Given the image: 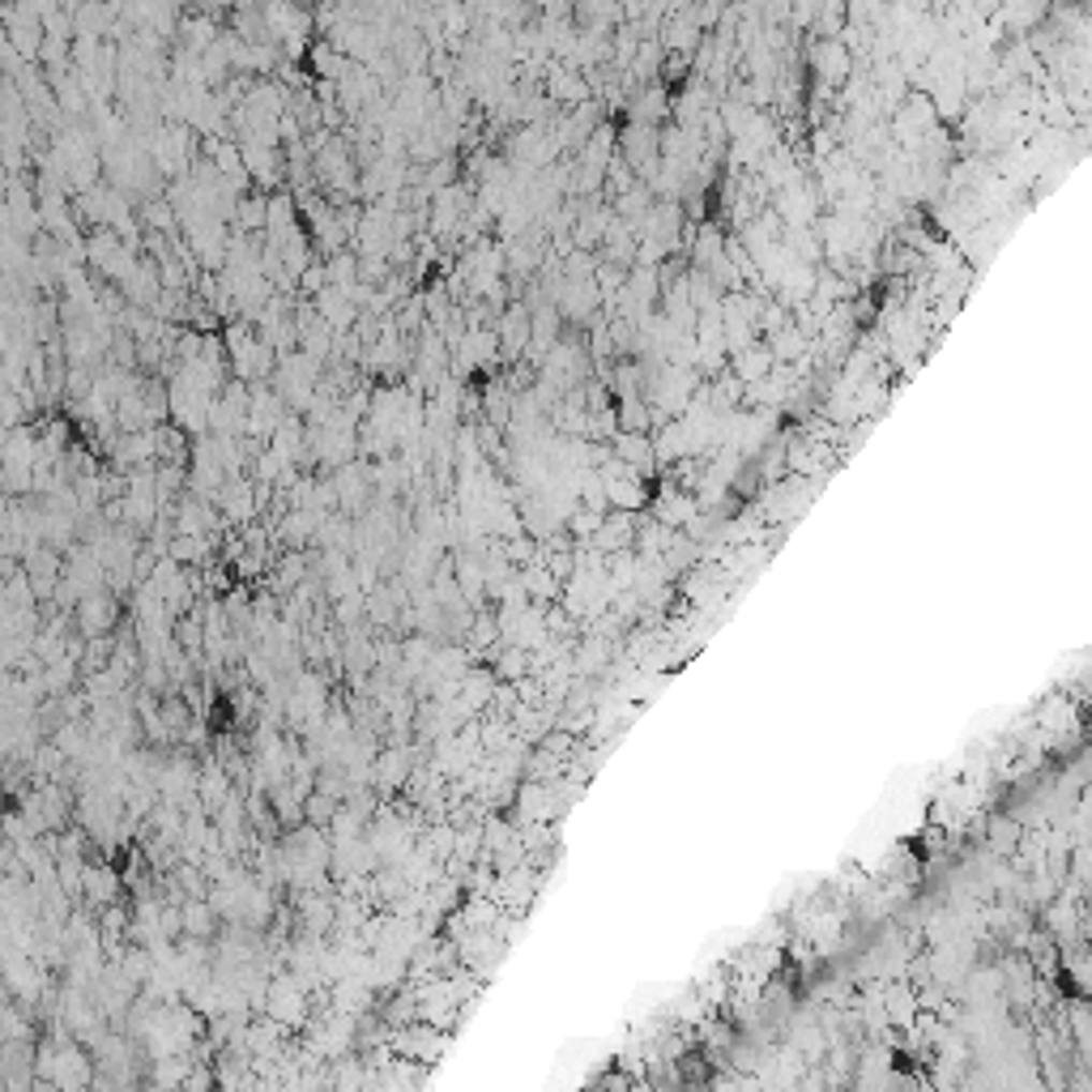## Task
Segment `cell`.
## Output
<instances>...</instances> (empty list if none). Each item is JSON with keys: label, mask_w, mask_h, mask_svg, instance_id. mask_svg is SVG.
Instances as JSON below:
<instances>
[{"label": "cell", "mask_w": 1092, "mask_h": 1092, "mask_svg": "<svg viewBox=\"0 0 1092 1092\" xmlns=\"http://www.w3.org/2000/svg\"><path fill=\"white\" fill-rule=\"evenodd\" d=\"M183 926H188L192 934H205V930H209V910H201V905H183Z\"/></svg>", "instance_id": "obj_1"}, {"label": "cell", "mask_w": 1092, "mask_h": 1092, "mask_svg": "<svg viewBox=\"0 0 1092 1092\" xmlns=\"http://www.w3.org/2000/svg\"><path fill=\"white\" fill-rule=\"evenodd\" d=\"M538 4H543V9H546V13H550V17H555V13H559V9H563V0H538Z\"/></svg>", "instance_id": "obj_2"}]
</instances>
